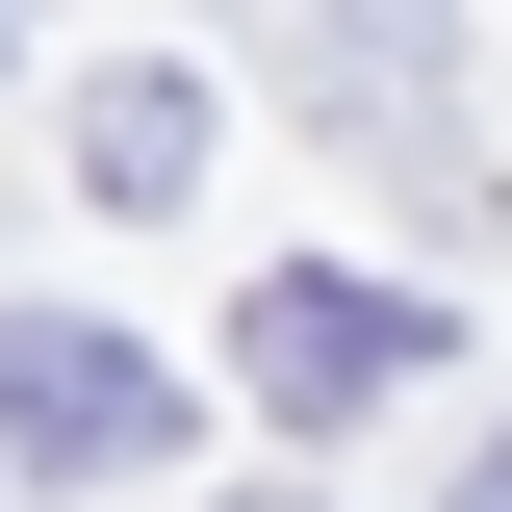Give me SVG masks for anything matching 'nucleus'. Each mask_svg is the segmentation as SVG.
<instances>
[{
    "instance_id": "f257e3e1",
    "label": "nucleus",
    "mask_w": 512,
    "mask_h": 512,
    "mask_svg": "<svg viewBox=\"0 0 512 512\" xmlns=\"http://www.w3.org/2000/svg\"><path fill=\"white\" fill-rule=\"evenodd\" d=\"M180 436V384L128 359L103 308H0V461H26V487H103V461H154Z\"/></svg>"
},
{
    "instance_id": "f03ea898",
    "label": "nucleus",
    "mask_w": 512,
    "mask_h": 512,
    "mask_svg": "<svg viewBox=\"0 0 512 512\" xmlns=\"http://www.w3.org/2000/svg\"><path fill=\"white\" fill-rule=\"evenodd\" d=\"M410 359H436V308H410V282H333V256H282V282L231 308V384L282 410V436H333V410H384Z\"/></svg>"
},
{
    "instance_id": "7ed1b4c3",
    "label": "nucleus",
    "mask_w": 512,
    "mask_h": 512,
    "mask_svg": "<svg viewBox=\"0 0 512 512\" xmlns=\"http://www.w3.org/2000/svg\"><path fill=\"white\" fill-rule=\"evenodd\" d=\"M77 180L103 205H205V77H103L77 103Z\"/></svg>"
},
{
    "instance_id": "20e7f679",
    "label": "nucleus",
    "mask_w": 512,
    "mask_h": 512,
    "mask_svg": "<svg viewBox=\"0 0 512 512\" xmlns=\"http://www.w3.org/2000/svg\"><path fill=\"white\" fill-rule=\"evenodd\" d=\"M359 26H384V52H410V77H436V0H359Z\"/></svg>"
},
{
    "instance_id": "39448f33",
    "label": "nucleus",
    "mask_w": 512,
    "mask_h": 512,
    "mask_svg": "<svg viewBox=\"0 0 512 512\" xmlns=\"http://www.w3.org/2000/svg\"><path fill=\"white\" fill-rule=\"evenodd\" d=\"M461 512H512V436H487V461H461Z\"/></svg>"
},
{
    "instance_id": "423d86ee",
    "label": "nucleus",
    "mask_w": 512,
    "mask_h": 512,
    "mask_svg": "<svg viewBox=\"0 0 512 512\" xmlns=\"http://www.w3.org/2000/svg\"><path fill=\"white\" fill-rule=\"evenodd\" d=\"M256 512H308V487H256Z\"/></svg>"
},
{
    "instance_id": "0eeeda50",
    "label": "nucleus",
    "mask_w": 512,
    "mask_h": 512,
    "mask_svg": "<svg viewBox=\"0 0 512 512\" xmlns=\"http://www.w3.org/2000/svg\"><path fill=\"white\" fill-rule=\"evenodd\" d=\"M0 26H26V0H0Z\"/></svg>"
}]
</instances>
